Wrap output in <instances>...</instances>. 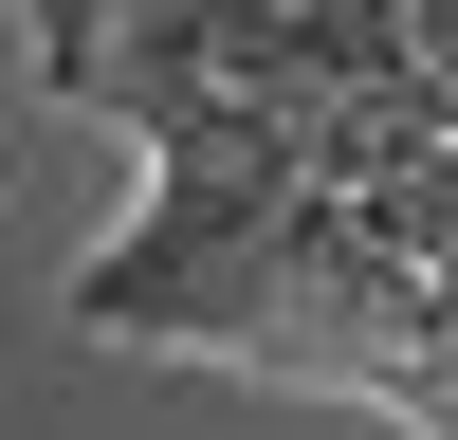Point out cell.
I'll list each match as a JSON object with an SVG mask.
<instances>
[{
  "instance_id": "2",
  "label": "cell",
  "mask_w": 458,
  "mask_h": 440,
  "mask_svg": "<svg viewBox=\"0 0 458 440\" xmlns=\"http://www.w3.org/2000/svg\"><path fill=\"white\" fill-rule=\"evenodd\" d=\"M349 19H386V37H403L422 73H458V0H349Z\"/></svg>"
},
{
  "instance_id": "1",
  "label": "cell",
  "mask_w": 458,
  "mask_h": 440,
  "mask_svg": "<svg viewBox=\"0 0 458 440\" xmlns=\"http://www.w3.org/2000/svg\"><path fill=\"white\" fill-rule=\"evenodd\" d=\"M19 19H37V73H73V55H110L147 0H19Z\"/></svg>"
}]
</instances>
